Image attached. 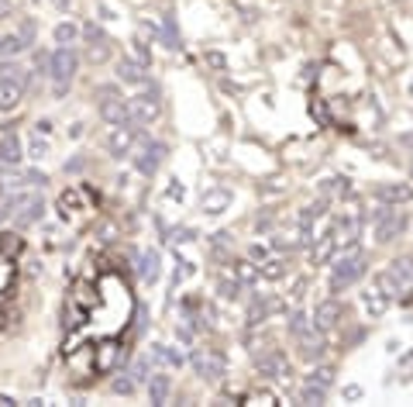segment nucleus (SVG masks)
<instances>
[{
  "label": "nucleus",
  "instance_id": "23",
  "mask_svg": "<svg viewBox=\"0 0 413 407\" xmlns=\"http://www.w3.org/2000/svg\"><path fill=\"white\" fill-rule=\"evenodd\" d=\"M227 204H231V194H227V190H210V194H204V210L206 214H220Z\"/></svg>",
  "mask_w": 413,
  "mask_h": 407
},
{
  "label": "nucleus",
  "instance_id": "20",
  "mask_svg": "<svg viewBox=\"0 0 413 407\" xmlns=\"http://www.w3.org/2000/svg\"><path fill=\"white\" fill-rule=\"evenodd\" d=\"M24 49H28V42H24L17 31H14V35H3V38H0V63H3V59H14V56H21Z\"/></svg>",
  "mask_w": 413,
  "mask_h": 407
},
{
  "label": "nucleus",
  "instance_id": "18",
  "mask_svg": "<svg viewBox=\"0 0 413 407\" xmlns=\"http://www.w3.org/2000/svg\"><path fill=\"white\" fill-rule=\"evenodd\" d=\"M362 307H365L369 317H383V314L389 310V297L379 294V290H365V294H362Z\"/></svg>",
  "mask_w": 413,
  "mask_h": 407
},
{
  "label": "nucleus",
  "instance_id": "34",
  "mask_svg": "<svg viewBox=\"0 0 413 407\" xmlns=\"http://www.w3.org/2000/svg\"><path fill=\"white\" fill-rule=\"evenodd\" d=\"M114 394H134V380H128V376H121V380H114Z\"/></svg>",
  "mask_w": 413,
  "mask_h": 407
},
{
  "label": "nucleus",
  "instance_id": "4",
  "mask_svg": "<svg viewBox=\"0 0 413 407\" xmlns=\"http://www.w3.org/2000/svg\"><path fill=\"white\" fill-rule=\"evenodd\" d=\"M407 224H410V221H407L403 210H389V207L379 210V214H376V242H379V245L396 242V238L407 231Z\"/></svg>",
  "mask_w": 413,
  "mask_h": 407
},
{
  "label": "nucleus",
  "instance_id": "36",
  "mask_svg": "<svg viewBox=\"0 0 413 407\" xmlns=\"http://www.w3.org/2000/svg\"><path fill=\"white\" fill-rule=\"evenodd\" d=\"M248 256H252L255 263H265V259H269V249H265V245H252V249H248Z\"/></svg>",
  "mask_w": 413,
  "mask_h": 407
},
{
  "label": "nucleus",
  "instance_id": "37",
  "mask_svg": "<svg viewBox=\"0 0 413 407\" xmlns=\"http://www.w3.org/2000/svg\"><path fill=\"white\" fill-rule=\"evenodd\" d=\"M204 59H206V66H213V69H224V56H220V52H206Z\"/></svg>",
  "mask_w": 413,
  "mask_h": 407
},
{
  "label": "nucleus",
  "instance_id": "9",
  "mask_svg": "<svg viewBox=\"0 0 413 407\" xmlns=\"http://www.w3.org/2000/svg\"><path fill=\"white\" fill-rule=\"evenodd\" d=\"M324 352H327V342H324V335H320L317 328H310V331H304V335L297 338V356H300L304 363L324 359Z\"/></svg>",
  "mask_w": 413,
  "mask_h": 407
},
{
  "label": "nucleus",
  "instance_id": "16",
  "mask_svg": "<svg viewBox=\"0 0 413 407\" xmlns=\"http://www.w3.org/2000/svg\"><path fill=\"white\" fill-rule=\"evenodd\" d=\"M42 210H45V204H42V197H35V194H28V201L21 204L10 217H14V224L17 228H28V224H35L38 217H42Z\"/></svg>",
  "mask_w": 413,
  "mask_h": 407
},
{
  "label": "nucleus",
  "instance_id": "3",
  "mask_svg": "<svg viewBox=\"0 0 413 407\" xmlns=\"http://www.w3.org/2000/svg\"><path fill=\"white\" fill-rule=\"evenodd\" d=\"M76 66H80V59H76V52H73L69 45H59V49L52 52V59H49V73H52V80H55V90H66V87L73 83Z\"/></svg>",
  "mask_w": 413,
  "mask_h": 407
},
{
  "label": "nucleus",
  "instance_id": "6",
  "mask_svg": "<svg viewBox=\"0 0 413 407\" xmlns=\"http://www.w3.org/2000/svg\"><path fill=\"white\" fill-rule=\"evenodd\" d=\"M190 363H193V369H197V376L200 380H210V383H217L220 376H224V359L217 356V352H210V349H197L193 356H190Z\"/></svg>",
  "mask_w": 413,
  "mask_h": 407
},
{
  "label": "nucleus",
  "instance_id": "41",
  "mask_svg": "<svg viewBox=\"0 0 413 407\" xmlns=\"http://www.w3.org/2000/svg\"><path fill=\"white\" fill-rule=\"evenodd\" d=\"M410 176H413V169H410Z\"/></svg>",
  "mask_w": 413,
  "mask_h": 407
},
{
  "label": "nucleus",
  "instance_id": "27",
  "mask_svg": "<svg viewBox=\"0 0 413 407\" xmlns=\"http://www.w3.org/2000/svg\"><path fill=\"white\" fill-rule=\"evenodd\" d=\"M80 38V28L73 24V21H62V24H55V42L59 45H73Z\"/></svg>",
  "mask_w": 413,
  "mask_h": 407
},
{
  "label": "nucleus",
  "instance_id": "22",
  "mask_svg": "<svg viewBox=\"0 0 413 407\" xmlns=\"http://www.w3.org/2000/svg\"><path fill=\"white\" fill-rule=\"evenodd\" d=\"M355 235H358V217H341L337 221V231H334V242H341V245H351L355 242Z\"/></svg>",
  "mask_w": 413,
  "mask_h": 407
},
{
  "label": "nucleus",
  "instance_id": "26",
  "mask_svg": "<svg viewBox=\"0 0 413 407\" xmlns=\"http://www.w3.org/2000/svg\"><path fill=\"white\" fill-rule=\"evenodd\" d=\"M258 276H265V280H283V276H286V263H283V259H265V263L258 266Z\"/></svg>",
  "mask_w": 413,
  "mask_h": 407
},
{
  "label": "nucleus",
  "instance_id": "19",
  "mask_svg": "<svg viewBox=\"0 0 413 407\" xmlns=\"http://www.w3.org/2000/svg\"><path fill=\"white\" fill-rule=\"evenodd\" d=\"M334 249H337L334 235H324V238H320V245H313V252H310L313 266H324V263H331V259H334Z\"/></svg>",
  "mask_w": 413,
  "mask_h": 407
},
{
  "label": "nucleus",
  "instance_id": "15",
  "mask_svg": "<svg viewBox=\"0 0 413 407\" xmlns=\"http://www.w3.org/2000/svg\"><path fill=\"white\" fill-rule=\"evenodd\" d=\"M117 80L128 83V87H145V83H148V73H145L141 63H134V59H121V63H117Z\"/></svg>",
  "mask_w": 413,
  "mask_h": 407
},
{
  "label": "nucleus",
  "instance_id": "29",
  "mask_svg": "<svg viewBox=\"0 0 413 407\" xmlns=\"http://www.w3.org/2000/svg\"><path fill=\"white\" fill-rule=\"evenodd\" d=\"M300 401L310 404V407H317V404H324V401H327V390H324V387H317V383H307V387L300 390Z\"/></svg>",
  "mask_w": 413,
  "mask_h": 407
},
{
  "label": "nucleus",
  "instance_id": "33",
  "mask_svg": "<svg viewBox=\"0 0 413 407\" xmlns=\"http://www.w3.org/2000/svg\"><path fill=\"white\" fill-rule=\"evenodd\" d=\"M220 294H224L227 301H234V297L241 294V280H238V276H234V280H224V283H220Z\"/></svg>",
  "mask_w": 413,
  "mask_h": 407
},
{
  "label": "nucleus",
  "instance_id": "39",
  "mask_svg": "<svg viewBox=\"0 0 413 407\" xmlns=\"http://www.w3.org/2000/svg\"><path fill=\"white\" fill-rule=\"evenodd\" d=\"M134 376H138V380H148V366L138 363V366H134Z\"/></svg>",
  "mask_w": 413,
  "mask_h": 407
},
{
  "label": "nucleus",
  "instance_id": "24",
  "mask_svg": "<svg viewBox=\"0 0 413 407\" xmlns=\"http://www.w3.org/2000/svg\"><path fill=\"white\" fill-rule=\"evenodd\" d=\"M334 376H337V373H334L331 366H313V369H310V376H307V383H317V387L331 390V387H334Z\"/></svg>",
  "mask_w": 413,
  "mask_h": 407
},
{
  "label": "nucleus",
  "instance_id": "13",
  "mask_svg": "<svg viewBox=\"0 0 413 407\" xmlns=\"http://www.w3.org/2000/svg\"><path fill=\"white\" fill-rule=\"evenodd\" d=\"M100 117L107 124H131V107H128V101H121V97H103Z\"/></svg>",
  "mask_w": 413,
  "mask_h": 407
},
{
  "label": "nucleus",
  "instance_id": "25",
  "mask_svg": "<svg viewBox=\"0 0 413 407\" xmlns=\"http://www.w3.org/2000/svg\"><path fill=\"white\" fill-rule=\"evenodd\" d=\"M286 328H290V335H293V338H300L304 331L313 328V321H310V314H304V310H293V314H290V321H286Z\"/></svg>",
  "mask_w": 413,
  "mask_h": 407
},
{
  "label": "nucleus",
  "instance_id": "40",
  "mask_svg": "<svg viewBox=\"0 0 413 407\" xmlns=\"http://www.w3.org/2000/svg\"><path fill=\"white\" fill-rule=\"evenodd\" d=\"M400 145H403V149H413V131H407V135H400Z\"/></svg>",
  "mask_w": 413,
  "mask_h": 407
},
{
  "label": "nucleus",
  "instance_id": "10",
  "mask_svg": "<svg viewBox=\"0 0 413 407\" xmlns=\"http://www.w3.org/2000/svg\"><path fill=\"white\" fill-rule=\"evenodd\" d=\"M162 156H166V145H162V142H145V145H141V152H138V159H134L138 173L152 176V173L162 166Z\"/></svg>",
  "mask_w": 413,
  "mask_h": 407
},
{
  "label": "nucleus",
  "instance_id": "8",
  "mask_svg": "<svg viewBox=\"0 0 413 407\" xmlns=\"http://www.w3.org/2000/svg\"><path fill=\"white\" fill-rule=\"evenodd\" d=\"M255 369L262 380H283L290 376V363L283 352H265V356H255Z\"/></svg>",
  "mask_w": 413,
  "mask_h": 407
},
{
  "label": "nucleus",
  "instance_id": "38",
  "mask_svg": "<svg viewBox=\"0 0 413 407\" xmlns=\"http://www.w3.org/2000/svg\"><path fill=\"white\" fill-rule=\"evenodd\" d=\"M344 397H348V401H358V397H362V387H344Z\"/></svg>",
  "mask_w": 413,
  "mask_h": 407
},
{
  "label": "nucleus",
  "instance_id": "21",
  "mask_svg": "<svg viewBox=\"0 0 413 407\" xmlns=\"http://www.w3.org/2000/svg\"><path fill=\"white\" fill-rule=\"evenodd\" d=\"M0 163H7V166L10 163L14 166L21 163V142H17V135H3L0 138Z\"/></svg>",
  "mask_w": 413,
  "mask_h": 407
},
{
  "label": "nucleus",
  "instance_id": "42",
  "mask_svg": "<svg viewBox=\"0 0 413 407\" xmlns=\"http://www.w3.org/2000/svg\"><path fill=\"white\" fill-rule=\"evenodd\" d=\"M0 3H3V0H0Z\"/></svg>",
  "mask_w": 413,
  "mask_h": 407
},
{
  "label": "nucleus",
  "instance_id": "12",
  "mask_svg": "<svg viewBox=\"0 0 413 407\" xmlns=\"http://www.w3.org/2000/svg\"><path fill=\"white\" fill-rule=\"evenodd\" d=\"M131 145H134V128H131V124H114V131H110V138H107L110 156L124 159V156L131 152Z\"/></svg>",
  "mask_w": 413,
  "mask_h": 407
},
{
  "label": "nucleus",
  "instance_id": "28",
  "mask_svg": "<svg viewBox=\"0 0 413 407\" xmlns=\"http://www.w3.org/2000/svg\"><path fill=\"white\" fill-rule=\"evenodd\" d=\"M376 290H379V294H386V297H396V294H400V287H396V280H393V273H389V269L376 273Z\"/></svg>",
  "mask_w": 413,
  "mask_h": 407
},
{
  "label": "nucleus",
  "instance_id": "30",
  "mask_svg": "<svg viewBox=\"0 0 413 407\" xmlns=\"http://www.w3.org/2000/svg\"><path fill=\"white\" fill-rule=\"evenodd\" d=\"M141 276L145 280H159V256L155 252H145L141 256Z\"/></svg>",
  "mask_w": 413,
  "mask_h": 407
},
{
  "label": "nucleus",
  "instance_id": "1",
  "mask_svg": "<svg viewBox=\"0 0 413 407\" xmlns=\"http://www.w3.org/2000/svg\"><path fill=\"white\" fill-rule=\"evenodd\" d=\"M365 273H369L365 256H362V252H344V256H337L334 266H331V290H334V294H337V290H348V287H355Z\"/></svg>",
  "mask_w": 413,
  "mask_h": 407
},
{
  "label": "nucleus",
  "instance_id": "2",
  "mask_svg": "<svg viewBox=\"0 0 413 407\" xmlns=\"http://www.w3.org/2000/svg\"><path fill=\"white\" fill-rule=\"evenodd\" d=\"M24 83H28L24 69H21V66H10V63L3 59V66H0V110H14V107L21 103Z\"/></svg>",
  "mask_w": 413,
  "mask_h": 407
},
{
  "label": "nucleus",
  "instance_id": "7",
  "mask_svg": "<svg viewBox=\"0 0 413 407\" xmlns=\"http://www.w3.org/2000/svg\"><path fill=\"white\" fill-rule=\"evenodd\" d=\"M131 107V124H152L159 114H162V103L155 94H141V97H131L128 101Z\"/></svg>",
  "mask_w": 413,
  "mask_h": 407
},
{
  "label": "nucleus",
  "instance_id": "11",
  "mask_svg": "<svg viewBox=\"0 0 413 407\" xmlns=\"http://www.w3.org/2000/svg\"><path fill=\"white\" fill-rule=\"evenodd\" d=\"M376 201L389 204V207L410 204L413 201V187L410 183H379V187H376Z\"/></svg>",
  "mask_w": 413,
  "mask_h": 407
},
{
  "label": "nucleus",
  "instance_id": "17",
  "mask_svg": "<svg viewBox=\"0 0 413 407\" xmlns=\"http://www.w3.org/2000/svg\"><path fill=\"white\" fill-rule=\"evenodd\" d=\"M169 394H173V376H166V373L148 376V397H152V404H166Z\"/></svg>",
  "mask_w": 413,
  "mask_h": 407
},
{
  "label": "nucleus",
  "instance_id": "35",
  "mask_svg": "<svg viewBox=\"0 0 413 407\" xmlns=\"http://www.w3.org/2000/svg\"><path fill=\"white\" fill-rule=\"evenodd\" d=\"M28 45H31V38H35V21H21V31H17Z\"/></svg>",
  "mask_w": 413,
  "mask_h": 407
},
{
  "label": "nucleus",
  "instance_id": "31",
  "mask_svg": "<svg viewBox=\"0 0 413 407\" xmlns=\"http://www.w3.org/2000/svg\"><path fill=\"white\" fill-rule=\"evenodd\" d=\"M152 352H155V356H159V359H162V363H169V366H173V369H179V366H183V356H179V352H176V349H169V345H155V349H152Z\"/></svg>",
  "mask_w": 413,
  "mask_h": 407
},
{
  "label": "nucleus",
  "instance_id": "14",
  "mask_svg": "<svg viewBox=\"0 0 413 407\" xmlns=\"http://www.w3.org/2000/svg\"><path fill=\"white\" fill-rule=\"evenodd\" d=\"M389 273H393L400 294H410L413 290V256H396V259L389 263Z\"/></svg>",
  "mask_w": 413,
  "mask_h": 407
},
{
  "label": "nucleus",
  "instance_id": "5",
  "mask_svg": "<svg viewBox=\"0 0 413 407\" xmlns=\"http://www.w3.org/2000/svg\"><path fill=\"white\" fill-rule=\"evenodd\" d=\"M310 321H313V328H317V331H334V328L344 321V304H341V301H334V297H327V301H320V304L313 307Z\"/></svg>",
  "mask_w": 413,
  "mask_h": 407
},
{
  "label": "nucleus",
  "instance_id": "32",
  "mask_svg": "<svg viewBox=\"0 0 413 407\" xmlns=\"http://www.w3.org/2000/svg\"><path fill=\"white\" fill-rule=\"evenodd\" d=\"M238 280H241V287H245V283H255V280H258V269H252V263H241V266H238Z\"/></svg>",
  "mask_w": 413,
  "mask_h": 407
}]
</instances>
